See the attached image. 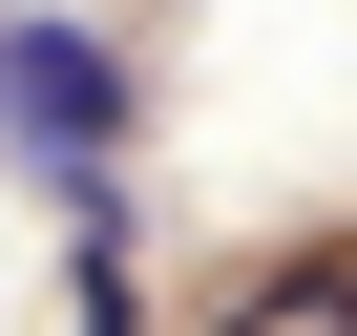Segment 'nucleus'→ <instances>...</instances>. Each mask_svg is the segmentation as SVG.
Segmentation results:
<instances>
[{
	"mask_svg": "<svg viewBox=\"0 0 357 336\" xmlns=\"http://www.w3.org/2000/svg\"><path fill=\"white\" fill-rule=\"evenodd\" d=\"M211 336H357V252H294V273H252Z\"/></svg>",
	"mask_w": 357,
	"mask_h": 336,
	"instance_id": "nucleus-2",
	"label": "nucleus"
},
{
	"mask_svg": "<svg viewBox=\"0 0 357 336\" xmlns=\"http://www.w3.org/2000/svg\"><path fill=\"white\" fill-rule=\"evenodd\" d=\"M0 126H22L63 190H84V168H105V126H126V84H105L84 43H0Z\"/></svg>",
	"mask_w": 357,
	"mask_h": 336,
	"instance_id": "nucleus-1",
	"label": "nucleus"
}]
</instances>
